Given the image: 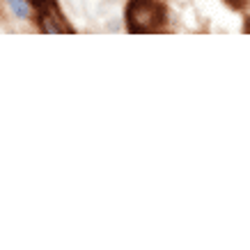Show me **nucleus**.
<instances>
[{"mask_svg":"<svg viewBox=\"0 0 250 250\" xmlns=\"http://www.w3.org/2000/svg\"><path fill=\"white\" fill-rule=\"evenodd\" d=\"M7 5L16 19H21V21H28V19H30V9H32L30 0H7Z\"/></svg>","mask_w":250,"mask_h":250,"instance_id":"7ed1b4c3","label":"nucleus"},{"mask_svg":"<svg viewBox=\"0 0 250 250\" xmlns=\"http://www.w3.org/2000/svg\"><path fill=\"white\" fill-rule=\"evenodd\" d=\"M223 2H225L229 9H234V12H241V9H246L250 5V0H223Z\"/></svg>","mask_w":250,"mask_h":250,"instance_id":"20e7f679","label":"nucleus"},{"mask_svg":"<svg viewBox=\"0 0 250 250\" xmlns=\"http://www.w3.org/2000/svg\"><path fill=\"white\" fill-rule=\"evenodd\" d=\"M35 21H37V28L44 35H74L76 28L67 21V16L62 14L58 0H46L42 7L35 9Z\"/></svg>","mask_w":250,"mask_h":250,"instance_id":"f03ea898","label":"nucleus"},{"mask_svg":"<svg viewBox=\"0 0 250 250\" xmlns=\"http://www.w3.org/2000/svg\"><path fill=\"white\" fill-rule=\"evenodd\" d=\"M241 30H243V35H250V16H246V19H243Z\"/></svg>","mask_w":250,"mask_h":250,"instance_id":"39448f33","label":"nucleus"},{"mask_svg":"<svg viewBox=\"0 0 250 250\" xmlns=\"http://www.w3.org/2000/svg\"><path fill=\"white\" fill-rule=\"evenodd\" d=\"M46 0H30V5H32V9H37V7H42Z\"/></svg>","mask_w":250,"mask_h":250,"instance_id":"423d86ee","label":"nucleus"},{"mask_svg":"<svg viewBox=\"0 0 250 250\" xmlns=\"http://www.w3.org/2000/svg\"><path fill=\"white\" fill-rule=\"evenodd\" d=\"M170 12L161 0H129L124 7V25L129 35H156L167 28Z\"/></svg>","mask_w":250,"mask_h":250,"instance_id":"f257e3e1","label":"nucleus"}]
</instances>
